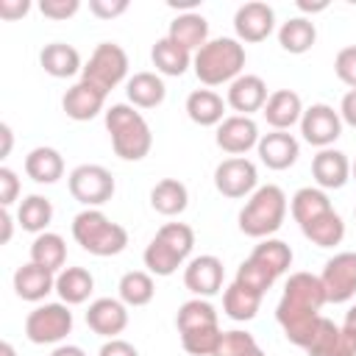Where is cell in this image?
Returning a JSON list of instances; mask_svg holds the SVG:
<instances>
[{
    "mask_svg": "<svg viewBox=\"0 0 356 356\" xmlns=\"http://www.w3.org/2000/svg\"><path fill=\"white\" fill-rule=\"evenodd\" d=\"M325 303H328V298H325L320 275L292 273L284 286V295L278 300V309H275V320L284 328V337L292 345L306 350V345L312 342V337L320 325V317H323L320 309Z\"/></svg>",
    "mask_w": 356,
    "mask_h": 356,
    "instance_id": "cell-1",
    "label": "cell"
},
{
    "mask_svg": "<svg viewBox=\"0 0 356 356\" xmlns=\"http://www.w3.org/2000/svg\"><path fill=\"white\" fill-rule=\"evenodd\" d=\"M106 131L111 136V147L122 161H142L153 147V134L147 120L134 111L128 103H114L106 108Z\"/></svg>",
    "mask_w": 356,
    "mask_h": 356,
    "instance_id": "cell-2",
    "label": "cell"
},
{
    "mask_svg": "<svg viewBox=\"0 0 356 356\" xmlns=\"http://www.w3.org/2000/svg\"><path fill=\"white\" fill-rule=\"evenodd\" d=\"M192 70H195L197 81L206 86L231 83L245 70V44L239 39H231V36L209 39L192 56Z\"/></svg>",
    "mask_w": 356,
    "mask_h": 356,
    "instance_id": "cell-3",
    "label": "cell"
},
{
    "mask_svg": "<svg viewBox=\"0 0 356 356\" xmlns=\"http://www.w3.org/2000/svg\"><path fill=\"white\" fill-rule=\"evenodd\" d=\"M192 248H195V231L186 222H164L156 231V236L147 242L142 259L147 273L167 278L189 259Z\"/></svg>",
    "mask_w": 356,
    "mask_h": 356,
    "instance_id": "cell-4",
    "label": "cell"
},
{
    "mask_svg": "<svg viewBox=\"0 0 356 356\" xmlns=\"http://www.w3.org/2000/svg\"><path fill=\"white\" fill-rule=\"evenodd\" d=\"M284 217H286V195H284V189L275 186V184H264L242 206L239 231L245 236H253V239H267L270 234H275L284 225Z\"/></svg>",
    "mask_w": 356,
    "mask_h": 356,
    "instance_id": "cell-5",
    "label": "cell"
},
{
    "mask_svg": "<svg viewBox=\"0 0 356 356\" xmlns=\"http://www.w3.org/2000/svg\"><path fill=\"white\" fill-rule=\"evenodd\" d=\"M72 239L92 256H117L128 248V231L100 209H83L75 214Z\"/></svg>",
    "mask_w": 356,
    "mask_h": 356,
    "instance_id": "cell-6",
    "label": "cell"
},
{
    "mask_svg": "<svg viewBox=\"0 0 356 356\" xmlns=\"http://www.w3.org/2000/svg\"><path fill=\"white\" fill-rule=\"evenodd\" d=\"M128 75V53L117 44V42H100L89 61L83 64L81 81H89L92 86H97L100 92H111L114 86H120Z\"/></svg>",
    "mask_w": 356,
    "mask_h": 356,
    "instance_id": "cell-7",
    "label": "cell"
},
{
    "mask_svg": "<svg viewBox=\"0 0 356 356\" xmlns=\"http://www.w3.org/2000/svg\"><path fill=\"white\" fill-rule=\"evenodd\" d=\"M70 195L86 209H97L114 197V175L103 164H78L67 178Z\"/></svg>",
    "mask_w": 356,
    "mask_h": 356,
    "instance_id": "cell-8",
    "label": "cell"
},
{
    "mask_svg": "<svg viewBox=\"0 0 356 356\" xmlns=\"http://www.w3.org/2000/svg\"><path fill=\"white\" fill-rule=\"evenodd\" d=\"M72 331V312L67 303H42L25 317V337L33 345H56Z\"/></svg>",
    "mask_w": 356,
    "mask_h": 356,
    "instance_id": "cell-9",
    "label": "cell"
},
{
    "mask_svg": "<svg viewBox=\"0 0 356 356\" xmlns=\"http://www.w3.org/2000/svg\"><path fill=\"white\" fill-rule=\"evenodd\" d=\"M259 172H256V164L245 156H231L225 161L217 164L214 170V186L222 197H250L259 186Z\"/></svg>",
    "mask_w": 356,
    "mask_h": 356,
    "instance_id": "cell-10",
    "label": "cell"
},
{
    "mask_svg": "<svg viewBox=\"0 0 356 356\" xmlns=\"http://www.w3.org/2000/svg\"><path fill=\"white\" fill-rule=\"evenodd\" d=\"M320 281L328 303H348L356 295V253L342 250L334 259H328L320 273Z\"/></svg>",
    "mask_w": 356,
    "mask_h": 356,
    "instance_id": "cell-11",
    "label": "cell"
},
{
    "mask_svg": "<svg viewBox=\"0 0 356 356\" xmlns=\"http://www.w3.org/2000/svg\"><path fill=\"white\" fill-rule=\"evenodd\" d=\"M300 134L309 145L314 147H331L339 134H342V117L339 111H334V106L328 103H314L309 108H303V117H300Z\"/></svg>",
    "mask_w": 356,
    "mask_h": 356,
    "instance_id": "cell-12",
    "label": "cell"
},
{
    "mask_svg": "<svg viewBox=\"0 0 356 356\" xmlns=\"http://www.w3.org/2000/svg\"><path fill=\"white\" fill-rule=\"evenodd\" d=\"M273 28H275V11L261 0H250L239 6L234 14V31L239 42H250V44L264 42L273 33Z\"/></svg>",
    "mask_w": 356,
    "mask_h": 356,
    "instance_id": "cell-13",
    "label": "cell"
},
{
    "mask_svg": "<svg viewBox=\"0 0 356 356\" xmlns=\"http://www.w3.org/2000/svg\"><path fill=\"white\" fill-rule=\"evenodd\" d=\"M261 139L259 134V125L253 117H242V114H231L225 117L220 125H217V134H214V142L220 150L231 153V156H242L248 153L250 147H256Z\"/></svg>",
    "mask_w": 356,
    "mask_h": 356,
    "instance_id": "cell-14",
    "label": "cell"
},
{
    "mask_svg": "<svg viewBox=\"0 0 356 356\" xmlns=\"http://www.w3.org/2000/svg\"><path fill=\"white\" fill-rule=\"evenodd\" d=\"M222 278H225L222 261L217 256H211V253L195 256L184 267V286L195 298H211V295H217L222 289Z\"/></svg>",
    "mask_w": 356,
    "mask_h": 356,
    "instance_id": "cell-15",
    "label": "cell"
},
{
    "mask_svg": "<svg viewBox=\"0 0 356 356\" xmlns=\"http://www.w3.org/2000/svg\"><path fill=\"white\" fill-rule=\"evenodd\" d=\"M86 325L106 339H117V334L128 325V306L117 298H97L86 309Z\"/></svg>",
    "mask_w": 356,
    "mask_h": 356,
    "instance_id": "cell-16",
    "label": "cell"
},
{
    "mask_svg": "<svg viewBox=\"0 0 356 356\" xmlns=\"http://www.w3.org/2000/svg\"><path fill=\"white\" fill-rule=\"evenodd\" d=\"M106 106V92H100L97 86H92L89 81H78L72 83L64 97H61V108L70 120L75 122H86V120H95Z\"/></svg>",
    "mask_w": 356,
    "mask_h": 356,
    "instance_id": "cell-17",
    "label": "cell"
},
{
    "mask_svg": "<svg viewBox=\"0 0 356 356\" xmlns=\"http://www.w3.org/2000/svg\"><path fill=\"white\" fill-rule=\"evenodd\" d=\"M267 83L259 78V75H250V72H242L236 81L228 83V97L225 103L242 114V117H250L253 111H261L264 103H267Z\"/></svg>",
    "mask_w": 356,
    "mask_h": 356,
    "instance_id": "cell-18",
    "label": "cell"
},
{
    "mask_svg": "<svg viewBox=\"0 0 356 356\" xmlns=\"http://www.w3.org/2000/svg\"><path fill=\"white\" fill-rule=\"evenodd\" d=\"M259 159L270 170H289L300 156V142L289 131H270L256 145Z\"/></svg>",
    "mask_w": 356,
    "mask_h": 356,
    "instance_id": "cell-19",
    "label": "cell"
},
{
    "mask_svg": "<svg viewBox=\"0 0 356 356\" xmlns=\"http://www.w3.org/2000/svg\"><path fill=\"white\" fill-rule=\"evenodd\" d=\"M312 175L317 181V186L325 189H342L350 178V161L342 150L337 147H323L314 159H312Z\"/></svg>",
    "mask_w": 356,
    "mask_h": 356,
    "instance_id": "cell-20",
    "label": "cell"
},
{
    "mask_svg": "<svg viewBox=\"0 0 356 356\" xmlns=\"http://www.w3.org/2000/svg\"><path fill=\"white\" fill-rule=\"evenodd\" d=\"M261 114H264V120H267V125L273 131H289L303 117V100L292 89H275L267 97Z\"/></svg>",
    "mask_w": 356,
    "mask_h": 356,
    "instance_id": "cell-21",
    "label": "cell"
},
{
    "mask_svg": "<svg viewBox=\"0 0 356 356\" xmlns=\"http://www.w3.org/2000/svg\"><path fill=\"white\" fill-rule=\"evenodd\" d=\"M53 289H56V273H50L47 267H39L33 261L17 267V273H14V292H17V298L39 303Z\"/></svg>",
    "mask_w": 356,
    "mask_h": 356,
    "instance_id": "cell-22",
    "label": "cell"
},
{
    "mask_svg": "<svg viewBox=\"0 0 356 356\" xmlns=\"http://www.w3.org/2000/svg\"><path fill=\"white\" fill-rule=\"evenodd\" d=\"M167 39H172L178 47H184V50H189V53H197V50L209 42V22H206V17L197 14V11H184V14H178V17L170 22Z\"/></svg>",
    "mask_w": 356,
    "mask_h": 356,
    "instance_id": "cell-23",
    "label": "cell"
},
{
    "mask_svg": "<svg viewBox=\"0 0 356 356\" xmlns=\"http://www.w3.org/2000/svg\"><path fill=\"white\" fill-rule=\"evenodd\" d=\"M39 64L53 78H72L75 72H83L81 53L67 42H50L39 53Z\"/></svg>",
    "mask_w": 356,
    "mask_h": 356,
    "instance_id": "cell-24",
    "label": "cell"
},
{
    "mask_svg": "<svg viewBox=\"0 0 356 356\" xmlns=\"http://www.w3.org/2000/svg\"><path fill=\"white\" fill-rule=\"evenodd\" d=\"M125 95H128L131 106H136V108H156V106L164 103L167 86H164L161 75L145 70V72H134V75L128 78Z\"/></svg>",
    "mask_w": 356,
    "mask_h": 356,
    "instance_id": "cell-25",
    "label": "cell"
},
{
    "mask_svg": "<svg viewBox=\"0 0 356 356\" xmlns=\"http://www.w3.org/2000/svg\"><path fill=\"white\" fill-rule=\"evenodd\" d=\"M186 114L195 125L211 128L225 120V100L214 89H195L186 97Z\"/></svg>",
    "mask_w": 356,
    "mask_h": 356,
    "instance_id": "cell-26",
    "label": "cell"
},
{
    "mask_svg": "<svg viewBox=\"0 0 356 356\" xmlns=\"http://www.w3.org/2000/svg\"><path fill=\"white\" fill-rule=\"evenodd\" d=\"M92 289H95V278L86 267H64L56 275V292H58L61 303H67V306L86 303Z\"/></svg>",
    "mask_w": 356,
    "mask_h": 356,
    "instance_id": "cell-27",
    "label": "cell"
},
{
    "mask_svg": "<svg viewBox=\"0 0 356 356\" xmlns=\"http://www.w3.org/2000/svg\"><path fill=\"white\" fill-rule=\"evenodd\" d=\"M25 172L36 184H56L64 175V159L56 147H47V145L33 147L25 156Z\"/></svg>",
    "mask_w": 356,
    "mask_h": 356,
    "instance_id": "cell-28",
    "label": "cell"
},
{
    "mask_svg": "<svg viewBox=\"0 0 356 356\" xmlns=\"http://www.w3.org/2000/svg\"><path fill=\"white\" fill-rule=\"evenodd\" d=\"M314 42H317V28H314V22L306 19V17H292V19H286V22L278 28V44H281L286 53H292V56L309 53V50L314 47Z\"/></svg>",
    "mask_w": 356,
    "mask_h": 356,
    "instance_id": "cell-29",
    "label": "cell"
},
{
    "mask_svg": "<svg viewBox=\"0 0 356 356\" xmlns=\"http://www.w3.org/2000/svg\"><path fill=\"white\" fill-rule=\"evenodd\" d=\"M150 206L164 217H175L189 206V192L178 178H161L150 189Z\"/></svg>",
    "mask_w": 356,
    "mask_h": 356,
    "instance_id": "cell-30",
    "label": "cell"
},
{
    "mask_svg": "<svg viewBox=\"0 0 356 356\" xmlns=\"http://www.w3.org/2000/svg\"><path fill=\"white\" fill-rule=\"evenodd\" d=\"M328 209H334V206H331L328 195H325L320 186H300V189L292 195V200H289L292 220H295L300 228H303L306 222H312L314 217L325 214Z\"/></svg>",
    "mask_w": 356,
    "mask_h": 356,
    "instance_id": "cell-31",
    "label": "cell"
},
{
    "mask_svg": "<svg viewBox=\"0 0 356 356\" xmlns=\"http://www.w3.org/2000/svg\"><path fill=\"white\" fill-rule=\"evenodd\" d=\"M150 58H153V67H156L161 75H172V78L184 75V72L189 70V64H192V53L184 50V47H178V44H175L172 39H167V36L156 39V44H153V50H150Z\"/></svg>",
    "mask_w": 356,
    "mask_h": 356,
    "instance_id": "cell-32",
    "label": "cell"
},
{
    "mask_svg": "<svg viewBox=\"0 0 356 356\" xmlns=\"http://www.w3.org/2000/svg\"><path fill=\"white\" fill-rule=\"evenodd\" d=\"M300 231H303V236H306L312 245H317V248H334V245H339V242L345 239V222H342V217H339L334 209H328L325 214L314 217V220L306 222Z\"/></svg>",
    "mask_w": 356,
    "mask_h": 356,
    "instance_id": "cell-33",
    "label": "cell"
},
{
    "mask_svg": "<svg viewBox=\"0 0 356 356\" xmlns=\"http://www.w3.org/2000/svg\"><path fill=\"white\" fill-rule=\"evenodd\" d=\"M31 261L39 264V267H47L50 273L64 270V261H67V242H64V236H58L53 231L36 234V239L31 245Z\"/></svg>",
    "mask_w": 356,
    "mask_h": 356,
    "instance_id": "cell-34",
    "label": "cell"
},
{
    "mask_svg": "<svg viewBox=\"0 0 356 356\" xmlns=\"http://www.w3.org/2000/svg\"><path fill=\"white\" fill-rule=\"evenodd\" d=\"M259 306H261V295H256L253 289H248V286H242L236 281L222 292V312L231 320H236V323L253 320L256 312H259Z\"/></svg>",
    "mask_w": 356,
    "mask_h": 356,
    "instance_id": "cell-35",
    "label": "cell"
},
{
    "mask_svg": "<svg viewBox=\"0 0 356 356\" xmlns=\"http://www.w3.org/2000/svg\"><path fill=\"white\" fill-rule=\"evenodd\" d=\"M50 220H53V203L47 197H42V195H28L17 209V222H19L22 231L44 234Z\"/></svg>",
    "mask_w": 356,
    "mask_h": 356,
    "instance_id": "cell-36",
    "label": "cell"
},
{
    "mask_svg": "<svg viewBox=\"0 0 356 356\" xmlns=\"http://www.w3.org/2000/svg\"><path fill=\"white\" fill-rule=\"evenodd\" d=\"M120 289V300L125 306H147L156 295V284H153V275L145 273V270H131L120 278L117 284Z\"/></svg>",
    "mask_w": 356,
    "mask_h": 356,
    "instance_id": "cell-37",
    "label": "cell"
},
{
    "mask_svg": "<svg viewBox=\"0 0 356 356\" xmlns=\"http://www.w3.org/2000/svg\"><path fill=\"white\" fill-rule=\"evenodd\" d=\"M175 325H178V334H186V331H195V328L220 325L217 323V309L206 298H192V300L181 303V309L175 314Z\"/></svg>",
    "mask_w": 356,
    "mask_h": 356,
    "instance_id": "cell-38",
    "label": "cell"
},
{
    "mask_svg": "<svg viewBox=\"0 0 356 356\" xmlns=\"http://www.w3.org/2000/svg\"><path fill=\"white\" fill-rule=\"evenodd\" d=\"M250 256H253L256 261H261L264 267H270L275 275H284V273L289 270V264H292V248H289L286 242L270 239V236H267L264 242H259Z\"/></svg>",
    "mask_w": 356,
    "mask_h": 356,
    "instance_id": "cell-39",
    "label": "cell"
},
{
    "mask_svg": "<svg viewBox=\"0 0 356 356\" xmlns=\"http://www.w3.org/2000/svg\"><path fill=\"white\" fill-rule=\"evenodd\" d=\"M275 273L270 270V267H264L261 261H256L253 256H248L242 264H239V270H236V284H242V286H248V289H253L256 295H261L264 298V292L275 284Z\"/></svg>",
    "mask_w": 356,
    "mask_h": 356,
    "instance_id": "cell-40",
    "label": "cell"
},
{
    "mask_svg": "<svg viewBox=\"0 0 356 356\" xmlns=\"http://www.w3.org/2000/svg\"><path fill=\"white\" fill-rule=\"evenodd\" d=\"M220 325H209V328H195V331H186L181 334V345L189 356H214L217 345H220Z\"/></svg>",
    "mask_w": 356,
    "mask_h": 356,
    "instance_id": "cell-41",
    "label": "cell"
},
{
    "mask_svg": "<svg viewBox=\"0 0 356 356\" xmlns=\"http://www.w3.org/2000/svg\"><path fill=\"white\" fill-rule=\"evenodd\" d=\"M250 348H256L253 334H248V331H236V328H234V331H222L214 356H245Z\"/></svg>",
    "mask_w": 356,
    "mask_h": 356,
    "instance_id": "cell-42",
    "label": "cell"
},
{
    "mask_svg": "<svg viewBox=\"0 0 356 356\" xmlns=\"http://www.w3.org/2000/svg\"><path fill=\"white\" fill-rule=\"evenodd\" d=\"M334 72H337V78H339L345 86L356 89V44H348V47H342V50L337 53V58H334Z\"/></svg>",
    "mask_w": 356,
    "mask_h": 356,
    "instance_id": "cell-43",
    "label": "cell"
},
{
    "mask_svg": "<svg viewBox=\"0 0 356 356\" xmlns=\"http://www.w3.org/2000/svg\"><path fill=\"white\" fill-rule=\"evenodd\" d=\"M78 8H81V0H42L39 3V11L47 19H70L78 14Z\"/></svg>",
    "mask_w": 356,
    "mask_h": 356,
    "instance_id": "cell-44",
    "label": "cell"
},
{
    "mask_svg": "<svg viewBox=\"0 0 356 356\" xmlns=\"http://www.w3.org/2000/svg\"><path fill=\"white\" fill-rule=\"evenodd\" d=\"M19 195V178L11 167H0V206L8 209Z\"/></svg>",
    "mask_w": 356,
    "mask_h": 356,
    "instance_id": "cell-45",
    "label": "cell"
},
{
    "mask_svg": "<svg viewBox=\"0 0 356 356\" xmlns=\"http://www.w3.org/2000/svg\"><path fill=\"white\" fill-rule=\"evenodd\" d=\"M89 11L97 19H114L128 11V0H89Z\"/></svg>",
    "mask_w": 356,
    "mask_h": 356,
    "instance_id": "cell-46",
    "label": "cell"
},
{
    "mask_svg": "<svg viewBox=\"0 0 356 356\" xmlns=\"http://www.w3.org/2000/svg\"><path fill=\"white\" fill-rule=\"evenodd\" d=\"M97 356H139V350L131 345V342H125V339H108V342H103V348L97 350Z\"/></svg>",
    "mask_w": 356,
    "mask_h": 356,
    "instance_id": "cell-47",
    "label": "cell"
},
{
    "mask_svg": "<svg viewBox=\"0 0 356 356\" xmlns=\"http://www.w3.org/2000/svg\"><path fill=\"white\" fill-rule=\"evenodd\" d=\"M31 11L28 0H0V17L3 19H19Z\"/></svg>",
    "mask_w": 356,
    "mask_h": 356,
    "instance_id": "cell-48",
    "label": "cell"
},
{
    "mask_svg": "<svg viewBox=\"0 0 356 356\" xmlns=\"http://www.w3.org/2000/svg\"><path fill=\"white\" fill-rule=\"evenodd\" d=\"M339 117H342V122H348L350 128H356V89H350V92L342 95Z\"/></svg>",
    "mask_w": 356,
    "mask_h": 356,
    "instance_id": "cell-49",
    "label": "cell"
},
{
    "mask_svg": "<svg viewBox=\"0 0 356 356\" xmlns=\"http://www.w3.org/2000/svg\"><path fill=\"white\" fill-rule=\"evenodd\" d=\"M0 136H3V147H0V159H6L11 153V145H14V134H11V125L8 122H0Z\"/></svg>",
    "mask_w": 356,
    "mask_h": 356,
    "instance_id": "cell-50",
    "label": "cell"
},
{
    "mask_svg": "<svg viewBox=\"0 0 356 356\" xmlns=\"http://www.w3.org/2000/svg\"><path fill=\"white\" fill-rule=\"evenodd\" d=\"M0 225H3V234H0V245H6L11 239V231H14V220H11V211L3 209L0 211Z\"/></svg>",
    "mask_w": 356,
    "mask_h": 356,
    "instance_id": "cell-51",
    "label": "cell"
},
{
    "mask_svg": "<svg viewBox=\"0 0 356 356\" xmlns=\"http://www.w3.org/2000/svg\"><path fill=\"white\" fill-rule=\"evenodd\" d=\"M50 356H86V353H83V348H78V345H58Z\"/></svg>",
    "mask_w": 356,
    "mask_h": 356,
    "instance_id": "cell-52",
    "label": "cell"
},
{
    "mask_svg": "<svg viewBox=\"0 0 356 356\" xmlns=\"http://www.w3.org/2000/svg\"><path fill=\"white\" fill-rule=\"evenodd\" d=\"M342 328H345L348 334L356 337V306H350V309L345 312V323H342Z\"/></svg>",
    "mask_w": 356,
    "mask_h": 356,
    "instance_id": "cell-53",
    "label": "cell"
},
{
    "mask_svg": "<svg viewBox=\"0 0 356 356\" xmlns=\"http://www.w3.org/2000/svg\"><path fill=\"white\" fill-rule=\"evenodd\" d=\"M298 8L306 11V14H314V11H325L328 3H306V0H298Z\"/></svg>",
    "mask_w": 356,
    "mask_h": 356,
    "instance_id": "cell-54",
    "label": "cell"
},
{
    "mask_svg": "<svg viewBox=\"0 0 356 356\" xmlns=\"http://www.w3.org/2000/svg\"><path fill=\"white\" fill-rule=\"evenodd\" d=\"M167 6H170V8H195L197 0H170Z\"/></svg>",
    "mask_w": 356,
    "mask_h": 356,
    "instance_id": "cell-55",
    "label": "cell"
},
{
    "mask_svg": "<svg viewBox=\"0 0 356 356\" xmlns=\"http://www.w3.org/2000/svg\"><path fill=\"white\" fill-rule=\"evenodd\" d=\"M0 356H17L14 345H11V342H3V345H0Z\"/></svg>",
    "mask_w": 356,
    "mask_h": 356,
    "instance_id": "cell-56",
    "label": "cell"
},
{
    "mask_svg": "<svg viewBox=\"0 0 356 356\" xmlns=\"http://www.w3.org/2000/svg\"><path fill=\"white\" fill-rule=\"evenodd\" d=\"M245 356H264V350H261V348H259V345H256V348H250V350H248V353H245Z\"/></svg>",
    "mask_w": 356,
    "mask_h": 356,
    "instance_id": "cell-57",
    "label": "cell"
},
{
    "mask_svg": "<svg viewBox=\"0 0 356 356\" xmlns=\"http://www.w3.org/2000/svg\"><path fill=\"white\" fill-rule=\"evenodd\" d=\"M350 175H353V181H356V161L350 164Z\"/></svg>",
    "mask_w": 356,
    "mask_h": 356,
    "instance_id": "cell-58",
    "label": "cell"
},
{
    "mask_svg": "<svg viewBox=\"0 0 356 356\" xmlns=\"http://www.w3.org/2000/svg\"><path fill=\"white\" fill-rule=\"evenodd\" d=\"M353 214H356V209H353Z\"/></svg>",
    "mask_w": 356,
    "mask_h": 356,
    "instance_id": "cell-59",
    "label": "cell"
}]
</instances>
